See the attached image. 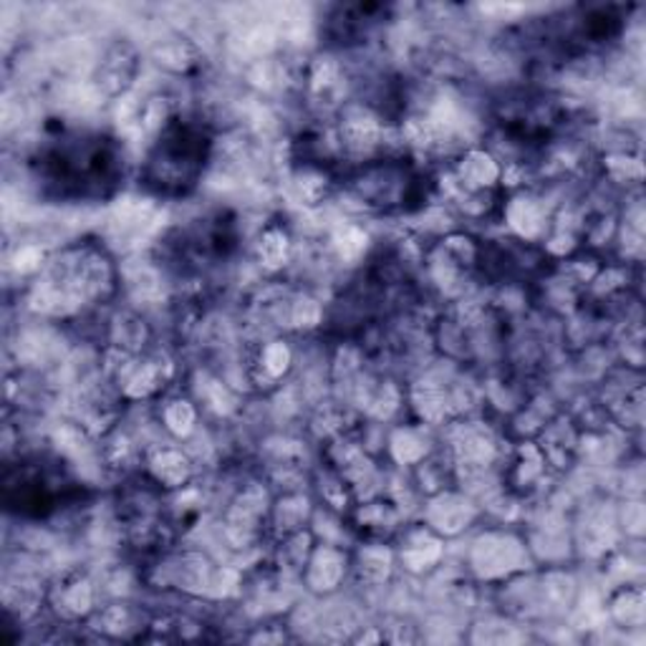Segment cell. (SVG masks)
Listing matches in <instances>:
<instances>
[{
  "label": "cell",
  "instance_id": "15",
  "mask_svg": "<svg viewBox=\"0 0 646 646\" xmlns=\"http://www.w3.org/2000/svg\"><path fill=\"white\" fill-rule=\"evenodd\" d=\"M291 348H288L283 342H268L252 354V359L248 364V374L252 381L258 384H276L283 374L291 369Z\"/></svg>",
  "mask_w": 646,
  "mask_h": 646
},
{
  "label": "cell",
  "instance_id": "6",
  "mask_svg": "<svg viewBox=\"0 0 646 646\" xmlns=\"http://www.w3.org/2000/svg\"><path fill=\"white\" fill-rule=\"evenodd\" d=\"M139 68H142V56H139L134 43L117 41L104 51L99 64H96L94 86L107 99H119L134 86Z\"/></svg>",
  "mask_w": 646,
  "mask_h": 646
},
{
  "label": "cell",
  "instance_id": "11",
  "mask_svg": "<svg viewBox=\"0 0 646 646\" xmlns=\"http://www.w3.org/2000/svg\"><path fill=\"white\" fill-rule=\"evenodd\" d=\"M381 15H387L384 6H342L329 19V33L342 43H352L364 39Z\"/></svg>",
  "mask_w": 646,
  "mask_h": 646
},
{
  "label": "cell",
  "instance_id": "8",
  "mask_svg": "<svg viewBox=\"0 0 646 646\" xmlns=\"http://www.w3.org/2000/svg\"><path fill=\"white\" fill-rule=\"evenodd\" d=\"M192 460L180 448L160 444L147 452V475H150L162 491H185L192 480Z\"/></svg>",
  "mask_w": 646,
  "mask_h": 646
},
{
  "label": "cell",
  "instance_id": "13",
  "mask_svg": "<svg viewBox=\"0 0 646 646\" xmlns=\"http://www.w3.org/2000/svg\"><path fill=\"white\" fill-rule=\"evenodd\" d=\"M309 513L311 505L301 493H283L281 500L276 505H270L268 513V528L273 530L278 538L291 536V532L305 530V523H309Z\"/></svg>",
  "mask_w": 646,
  "mask_h": 646
},
{
  "label": "cell",
  "instance_id": "17",
  "mask_svg": "<svg viewBox=\"0 0 646 646\" xmlns=\"http://www.w3.org/2000/svg\"><path fill=\"white\" fill-rule=\"evenodd\" d=\"M609 616L624 628H642L644 626V589L628 583V586H622L618 591L611 593Z\"/></svg>",
  "mask_w": 646,
  "mask_h": 646
},
{
  "label": "cell",
  "instance_id": "7",
  "mask_svg": "<svg viewBox=\"0 0 646 646\" xmlns=\"http://www.w3.org/2000/svg\"><path fill=\"white\" fill-rule=\"evenodd\" d=\"M46 604L64 624H76L82 618L94 616L96 611V586L84 571H66L58 575L54 586L46 591Z\"/></svg>",
  "mask_w": 646,
  "mask_h": 646
},
{
  "label": "cell",
  "instance_id": "21",
  "mask_svg": "<svg viewBox=\"0 0 646 646\" xmlns=\"http://www.w3.org/2000/svg\"><path fill=\"white\" fill-rule=\"evenodd\" d=\"M162 422L174 438H187V434L195 430L197 409L192 407V401L187 399H172L162 409Z\"/></svg>",
  "mask_w": 646,
  "mask_h": 646
},
{
  "label": "cell",
  "instance_id": "10",
  "mask_svg": "<svg viewBox=\"0 0 646 646\" xmlns=\"http://www.w3.org/2000/svg\"><path fill=\"white\" fill-rule=\"evenodd\" d=\"M401 523V510L395 500L387 497H377V500L359 503L354 508V526L366 536L372 543H384V538H389L391 532H397Z\"/></svg>",
  "mask_w": 646,
  "mask_h": 646
},
{
  "label": "cell",
  "instance_id": "5",
  "mask_svg": "<svg viewBox=\"0 0 646 646\" xmlns=\"http://www.w3.org/2000/svg\"><path fill=\"white\" fill-rule=\"evenodd\" d=\"M268 495L263 485H248L246 491L235 495L228 513H225V538L233 548H248L263 538L268 528Z\"/></svg>",
  "mask_w": 646,
  "mask_h": 646
},
{
  "label": "cell",
  "instance_id": "16",
  "mask_svg": "<svg viewBox=\"0 0 646 646\" xmlns=\"http://www.w3.org/2000/svg\"><path fill=\"white\" fill-rule=\"evenodd\" d=\"M94 628H99V632L111 636V639H129L139 628H144L137 609L132 604H125V601L94 611Z\"/></svg>",
  "mask_w": 646,
  "mask_h": 646
},
{
  "label": "cell",
  "instance_id": "18",
  "mask_svg": "<svg viewBox=\"0 0 646 646\" xmlns=\"http://www.w3.org/2000/svg\"><path fill=\"white\" fill-rule=\"evenodd\" d=\"M391 563H395V556L384 548V543H369L364 546V551L354 561V571L362 581L377 586V583H384L389 579Z\"/></svg>",
  "mask_w": 646,
  "mask_h": 646
},
{
  "label": "cell",
  "instance_id": "12",
  "mask_svg": "<svg viewBox=\"0 0 646 646\" xmlns=\"http://www.w3.org/2000/svg\"><path fill=\"white\" fill-rule=\"evenodd\" d=\"M150 56L154 61V66H160L162 72H168L172 76H190L203 66V56H200L197 46L185 39H168L154 43Z\"/></svg>",
  "mask_w": 646,
  "mask_h": 646
},
{
  "label": "cell",
  "instance_id": "9",
  "mask_svg": "<svg viewBox=\"0 0 646 646\" xmlns=\"http://www.w3.org/2000/svg\"><path fill=\"white\" fill-rule=\"evenodd\" d=\"M348 571V558L334 546H316L303 569L305 586L316 593H331L338 589Z\"/></svg>",
  "mask_w": 646,
  "mask_h": 646
},
{
  "label": "cell",
  "instance_id": "19",
  "mask_svg": "<svg viewBox=\"0 0 646 646\" xmlns=\"http://www.w3.org/2000/svg\"><path fill=\"white\" fill-rule=\"evenodd\" d=\"M505 217H508L513 228L518 230L523 238H536V235L543 230V225H546L543 207L538 205V200L526 197V195L513 200V203L508 205V213H505Z\"/></svg>",
  "mask_w": 646,
  "mask_h": 646
},
{
  "label": "cell",
  "instance_id": "3",
  "mask_svg": "<svg viewBox=\"0 0 646 646\" xmlns=\"http://www.w3.org/2000/svg\"><path fill=\"white\" fill-rule=\"evenodd\" d=\"M209 157L213 137L207 127L177 115L147 147L139 185L154 197H185L203 180Z\"/></svg>",
  "mask_w": 646,
  "mask_h": 646
},
{
  "label": "cell",
  "instance_id": "2",
  "mask_svg": "<svg viewBox=\"0 0 646 646\" xmlns=\"http://www.w3.org/2000/svg\"><path fill=\"white\" fill-rule=\"evenodd\" d=\"M117 288V270L107 250L78 243L56 252L41 270L33 288V309L49 316H72L89 305L107 301Z\"/></svg>",
  "mask_w": 646,
  "mask_h": 646
},
{
  "label": "cell",
  "instance_id": "4",
  "mask_svg": "<svg viewBox=\"0 0 646 646\" xmlns=\"http://www.w3.org/2000/svg\"><path fill=\"white\" fill-rule=\"evenodd\" d=\"M76 483L68 477L64 460L29 457L19 467H8L3 493L8 510L29 518H49L74 497Z\"/></svg>",
  "mask_w": 646,
  "mask_h": 646
},
{
  "label": "cell",
  "instance_id": "20",
  "mask_svg": "<svg viewBox=\"0 0 646 646\" xmlns=\"http://www.w3.org/2000/svg\"><path fill=\"white\" fill-rule=\"evenodd\" d=\"M258 258L260 266L270 270L286 266V260L291 258V238H288V233L278 228V225H268L258 240Z\"/></svg>",
  "mask_w": 646,
  "mask_h": 646
},
{
  "label": "cell",
  "instance_id": "1",
  "mask_svg": "<svg viewBox=\"0 0 646 646\" xmlns=\"http://www.w3.org/2000/svg\"><path fill=\"white\" fill-rule=\"evenodd\" d=\"M39 185L58 200H107L127 172L125 147L101 132H61L31 160Z\"/></svg>",
  "mask_w": 646,
  "mask_h": 646
},
{
  "label": "cell",
  "instance_id": "14",
  "mask_svg": "<svg viewBox=\"0 0 646 646\" xmlns=\"http://www.w3.org/2000/svg\"><path fill=\"white\" fill-rule=\"evenodd\" d=\"M399 558L409 571L414 573L430 571L432 566L442 558L440 538L430 530H409L405 540H401Z\"/></svg>",
  "mask_w": 646,
  "mask_h": 646
},
{
  "label": "cell",
  "instance_id": "22",
  "mask_svg": "<svg viewBox=\"0 0 646 646\" xmlns=\"http://www.w3.org/2000/svg\"><path fill=\"white\" fill-rule=\"evenodd\" d=\"M606 170L611 177L616 182H624V185H628V182H642L644 174L639 157L632 154H611L606 160Z\"/></svg>",
  "mask_w": 646,
  "mask_h": 646
}]
</instances>
